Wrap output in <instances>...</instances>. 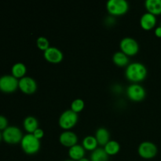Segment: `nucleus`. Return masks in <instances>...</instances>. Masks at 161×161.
<instances>
[{"instance_id":"1","label":"nucleus","mask_w":161,"mask_h":161,"mask_svg":"<svg viewBox=\"0 0 161 161\" xmlns=\"http://www.w3.org/2000/svg\"><path fill=\"white\" fill-rule=\"evenodd\" d=\"M125 76L129 81L138 83L142 81L147 76V68L143 63L135 61L129 63L125 69Z\"/></svg>"},{"instance_id":"2","label":"nucleus","mask_w":161,"mask_h":161,"mask_svg":"<svg viewBox=\"0 0 161 161\" xmlns=\"http://www.w3.org/2000/svg\"><path fill=\"white\" fill-rule=\"evenodd\" d=\"M20 146L24 152L29 155L37 153L41 147L40 140L36 138L33 134L27 133L22 138Z\"/></svg>"},{"instance_id":"3","label":"nucleus","mask_w":161,"mask_h":161,"mask_svg":"<svg viewBox=\"0 0 161 161\" xmlns=\"http://www.w3.org/2000/svg\"><path fill=\"white\" fill-rule=\"evenodd\" d=\"M78 120V113H75L72 109H67L60 115L58 124L61 128L64 129V130H67L75 127Z\"/></svg>"},{"instance_id":"4","label":"nucleus","mask_w":161,"mask_h":161,"mask_svg":"<svg viewBox=\"0 0 161 161\" xmlns=\"http://www.w3.org/2000/svg\"><path fill=\"white\" fill-rule=\"evenodd\" d=\"M106 9L110 15L122 16L128 11V2L126 0H108L106 3Z\"/></svg>"},{"instance_id":"5","label":"nucleus","mask_w":161,"mask_h":161,"mask_svg":"<svg viewBox=\"0 0 161 161\" xmlns=\"http://www.w3.org/2000/svg\"><path fill=\"white\" fill-rule=\"evenodd\" d=\"M23 136L21 130L16 126H8L3 131V139L8 144L14 145L20 142Z\"/></svg>"},{"instance_id":"6","label":"nucleus","mask_w":161,"mask_h":161,"mask_svg":"<svg viewBox=\"0 0 161 161\" xmlns=\"http://www.w3.org/2000/svg\"><path fill=\"white\" fill-rule=\"evenodd\" d=\"M120 50L124 52L127 56H134L138 53L139 50V44L138 41L132 37H124L119 42Z\"/></svg>"},{"instance_id":"7","label":"nucleus","mask_w":161,"mask_h":161,"mask_svg":"<svg viewBox=\"0 0 161 161\" xmlns=\"http://www.w3.org/2000/svg\"><path fill=\"white\" fill-rule=\"evenodd\" d=\"M158 148L157 145L150 141H144L139 144L138 153L141 157L144 159H152L157 156Z\"/></svg>"},{"instance_id":"8","label":"nucleus","mask_w":161,"mask_h":161,"mask_svg":"<svg viewBox=\"0 0 161 161\" xmlns=\"http://www.w3.org/2000/svg\"><path fill=\"white\" fill-rule=\"evenodd\" d=\"M126 92L127 97L134 102H141L146 95V91L144 86L137 83H132L129 85L127 87Z\"/></svg>"},{"instance_id":"9","label":"nucleus","mask_w":161,"mask_h":161,"mask_svg":"<svg viewBox=\"0 0 161 161\" xmlns=\"http://www.w3.org/2000/svg\"><path fill=\"white\" fill-rule=\"evenodd\" d=\"M19 80L13 75H4L0 77V91L4 93H13L18 88Z\"/></svg>"},{"instance_id":"10","label":"nucleus","mask_w":161,"mask_h":161,"mask_svg":"<svg viewBox=\"0 0 161 161\" xmlns=\"http://www.w3.org/2000/svg\"><path fill=\"white\" fill-rule=\"evenodd\" d=\"M18 88L24 94H34L37 90V83L32 77L25 75L23 78L19 80Z\"/></svg>"},{"instance_id":"11","label":"nucleus","mask_w":161,"mask_h":161,"mask_svg":"<svg viewBox=\"0 0 161 161\" xmlns=\"http://www.w3.org/2000/svg\"><path fill=\"white\" fill-rule=\"evenodd\" d=\"M43 57L48 62L52 64H58L63 60L64 54L58 47H50L43 51Z\"/></svg>"},{"instance_id":"12","label":"nucleus","mask_w":161,"mask_h":161,"mask_svg":"<svg viewBox=\"0 0 161 161\" xmlns=\"http://www.w3.org/2000/svg\"><path fill=\"white\" fill-rule=\"evenodd\" d=\"M59 142L62 146L65 147H72L78 144V136L75 132L70 130H64L59 136Z\"/></svg>"},{"instance_id":"13","label":"nucleus","mask_w":161,"mask_h":161,"mask_svg":"<svg viewBox=\"0 0 161 161\" xmlns=\"http://www.w3.org/2000/svg\"><path fill=\"white\" fill-rule=\"evenodd\" d=\"M157 17L155 15L147 12L142 15L140 18V25L145 30H150L156 26Z\"/></svg>"},{"instance_id":"14","label":"nucleus","mask_w":161,"mask_h":161,"mask_svg":"<svg viewBox=\"0 0 161 161\" xmlns=\"http://www.w3.org/2000/svg\"><path fill=\"white\" fill-rule=\"evenodd\" d=\"M85 153H86V149L82 145L80 144L75 145L69 149V156L72 160L79 161L81 160L82 158L85 157Z\"/></svg>"},{"instance_id":"15","label":"nucleus","mask_w":161,"mask_h":161,"mask_svg":"<svg viewBox=\"0 0 161 161\" xmlns=\"http://www.w3.org/2000/svg\"><path fill=\"white\" fill-rule=\"evenodd\" d=\"M95 138L100 146H104L110 140V133L105 127H100L96 130Z\"/></svg>"},{"instance_id":"16","label":"nucleus","mask_w":161,"mask_h":161,"mask_svg":"<svg viewBox=\"0 0 161 161\" xmlns=\"http://www.w3.org/2000/svg\"><path fill=\"white\" fill-rule=\"evenodd\" d=\"M23 126L28 133L32 134L36 129L39 128V121L35 116H28L24 119Z\"/></svg>"},{"instance_id":"17","label":"nucleus","mask_w":161,"mask_h":161,"mask_svg":"<svg viewBox=\"0 0 161 161\" xmlns=\"http://www.w3.org/2000/svg\"><path fill=\"white\" fill-rule=\"evenodd\" d=\"M145 6L148 12L153 15L161 14V0H146Z\"/></svg>"},{"instance_id":"18","label":"nucleus","mask_w":161,"mask_h":161,"mask_svg":"<svg viewBox=\"0 0 161 161\" xmlns=\"http://www.w3.org/2000/svg\"><path fill=\"white\" fill-rule=\"evenodd\" d=\"M129 61H130L129 57L121 50L115 52L114 54L113 55V61L115 64L119 67L127 66L129 64Z\"/></svg>"},{"instance_id":"19","label":"nucleus","mask_w":161,"mask_h":161,"mask_svg":"<svg viewBox=\"0 0 161 161\" xmlns=\"http://www.w3.org/2000/svg\"><path fill=\"white\" fill-rule=\"evenodd\" d=\"M91 161H108V155L104 148L97 147L93 150L90 157Z\"/></svg>"},{"instance_id":"20","label":"nucleus","mask_w":161,"mask_h":161,"mask_svg":"<svg viewBox=\"0 0 161 161\" xmlns=\"http://www.w3.org/2000/svg\"><path fill=\"white\" fill-rule=\"evenodd\" d=\"M27 72V68L24 63L17 62L12 66L11 69V75H14L17 79H21L25 76V74Z\"/></svg>"},{"instance_id":"21","label":"nucleus","mask_w":161,"mask_h":161,"mask_svg":"<svg viewBox=\"0 0 161 161\" xmlns=\"http://www.w3.org/2000/svg\"><path fill=\"white\" fill-rule=\"evenodd\" d=\"M104 149L108 156H113L117 154L120 150V145L116 140L110 139L106 144L104 146Z\"/></svg>"},{"instance_id":"22","label":"nucleus","mask_w":161,"mask_h":161,"mask_svg":"<svg viewBox=\"0 0 161 161\" xmlns=\"http://www.w3.org/2000/svg\"><path fill=\"white\" fill-rule=\"evenodd\" d=\"M97 139H96L95 136L93 135H87V136L84 137L82 141V146H83L86 150H89L92 152L95 149L97 148Z\"/></svg>"},{"instance_id":"23","label":"nucleus","mask_w":161,"mask_h":161,"mask_svg":"<svg viewBox=\"0 0 161 161\" xmlns=\"http://www.w3.org/2000/svg\"><path fill=\"white\" fill-rule=\"evenodd\" d=\"M85 102L81 98H75L71 103V109L75 113H78L81 112L84 108Z\"/></svg>"},{"instance_id":"24","label":"nucleus","mask_w":161,"mask_h":161,"mask_svg":"<svg viewBox=\"0 0 161 161\" xmlns=\"http://www.w3.org/2000/svg\"><path fill=\"white\" fill-rule=\"evenodd\" d=\"M36 46L39 50L45 51L47 49H48L50 47V41L47 39V38L44 37V36H39L36 39Z\"/></svg>"},{"instance_id":"25","label":"nucleus","mask_w":161,"mask_h":161,"mask_svg":"<svg viewBox=\"0 0 161 161\" xmlns=\"http://www.w3.org/2000/svg\"><path fill=\"white\" fill-rule=\"evenodd\" d=\"M8 127V119L6 116L0 115V130H4Z\"/></svg>"},{"instance_id":"26","label":"nucleus","mask_w":161,"mask_h":161,"mask_svg":"<svg viewBox=\"0 0 161 161\" xmlns=\"http://www.w3.org/2000/svg\"><path fill=\"white\" fill-rule=\"evenodd\" d=\"M32 134L34 135V136L36 137V138H38V139H39V140H40L41 138H43V136H44L43 130H42V128H40V127H39V128L36 129V130H35Z\"/></svg>"},{"instance_id":"27","label":"nucleus","mask_w":161,"mask_h":161,"mask_svg":"<svg viewBox=\"0 0 161 161\" xmlns=\"http://www.w3.org/2000/svg\"><path fill=\"white\" fill-rule=\"evenodd\" d=\"M154 33H155V35L157 36V37L161 38V26L160 25V26H157V28H155Z\"/></svg>"},{"instance_id":"28","label":"nucleus","mask_w":161,"mask_h":161,"mask_svg":"<svg viewBox=\"0 0 161 161\" xmlns=\"http://www.w3.org/2000/svg\"><path fill=\"white\" fill-rule=\"evenodd\" d=\"M115 22V18L113 17H109L106 19V24L110 25H113Z\"/></svg>"},{"instance_id":"29","label":"nucleus","mask_w":161,"mask_h":161,"mask_svg":"<svg viewBox=\"0 0 161 161\" xmlns=\"http://www.w3.org/2000/svg\"><path fill=\"white\" fill-rule=\"evenodd\" d=\"M79 161H91V160H90L88 158H86V157H83V158H82L81 160H80Z\"/></svg>"},{"instance_id":"30","label":"nucleus","mask_w":161,"mask_h":161,"mask_svg":"<svg viewBox=\"0 0 161 161\" xmlns=\"http://www.w3.org/2000/svg\"><path fill=\"white\" fill-rule=\"evenodd\" d=\"M2 139H3V133L0 131V142H1Z\"/></svg>"},{"instance_id":"31","label":"nucleus","mask_w":161,"mask_h":161,"mask_svg":"<svg viewBox=\"0 0 161 161\" xmlns=\"http://www.w3.org/2000/svg\"><path fill=\"white\" fill-rule=\"evenodd\" d=\"M64 161H75V160H71V159H68V160H65Z\"/></svg>"},{"instance_id":"32","label":"nucleus","mask_w":161,"mask_h":161,"mask_svg":"<svg viewBox=\"0 0 161 161\" xmlns=\"http://www.w3.org/2000/svg\"><path fill=\"white\" fill-rule=\"evenodd\" d=\"M160 26H161V22H160Z\"/></svg>"}]
</instances>
